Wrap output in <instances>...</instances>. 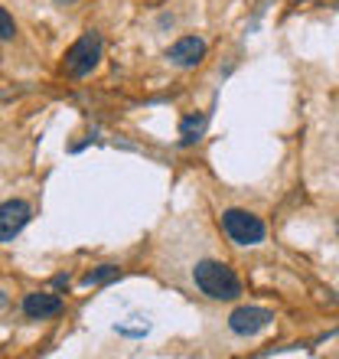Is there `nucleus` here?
<instances>
[{"label":"nucleus","mask_w":339,"mask_h":359,"mask_svg":"<svg viewBox=\"0 0 339 359\" xmlns=\"http://www.w3.org/2000/svg\"><path fill=\"white\" fill-rule=\"evenodd\" d=\"M193 281H196L199 291L216 297V301H235L242 294V281L226 262H199L193 268Z\"/></svg>","instance_id":"1"},{"label":"nucleus","mask_w":339,"mask_h":359,"mask_svg":"<svg viewBox=\"0 0 339 359\" xmlns=\"http://www.w3.org/2000/svg\"><path fill=\"white\" fill-rule=\"evenodd\" d=\"M98 59H102V36L98 33H85L82 39H76L66 53V69L69 76H88L95 66H98Z\"/></svg>","instance_id":"2"},{"label":"nucleus","mask_w":339,"mask_h":359,"mask_svg":"<svg viewBox=\"0 0 339 359\" xmlns=\"http://www.w3.org/2000/svg\"><path fill=\"white\" fill-rule=\"evenodd\" d=\"M222 226H226V236L235 245H258L264 238V222L245 209H228L222 216Z\"/></svg>","instance_id":"3"},{"label":"nucleus","mask_w":339,"mask_h":359,"mask_svg":"<svg viewBox=\"0 0 339 359\" xmlns=\"http://www.w3.org/2000/svg\"><path fill=\"white\" fill-rule=\"evenodd\" d=\"M33 209L23 203V199H7L0 203V242H13L20 236V229L29 222Z\"/></svg>","instance_id":"4"},{"label":"nucleus","mask_w":339,"mask_h":359,"mask_svg":"<svg viewBox=\"0 0 339 359\" xmlns=\"http://www.w3.org/2000/svg\"><path fill=\"white\" fill-rule=\"evenodd\" d=\"M271 320H274V313L264 311V307H238V311L228 317V327H232V333H238V337H254V333L264 330Z\"/></svg>","instance_id":"5"},{"label":"nucleus","mask_w":339,"mask_h":359,"mask_svg":"<svg viewBox=\"0 0 339 359\" xmlns=\"http://www.w3.org/2000/svg\"><path fill=\"white\" fill-rule=\"evenodd\" d=\"M206 56V43L196 36H183L179 43H173L170 46V62L179 69H189V66H196L199 59Z\"/></svg>","instance_id":"6"},{"label":"nucleus","mask_w":339,"mask_h":359,"mask_svg":"<svg viewBox=\"0 0 339 359\" xmlns=\"http://www.w3.org/2000/svg\"><path fill=\"white\" fill-rule=\"evenodd\" d=\"M59 311H62V301L56 294H46V291L27 294V301H23V313L29 320H46V317H56Z\"/></svg>","instance_id":"7"},{"label":"nucleus","mask_w":339,"mask_h":359,"mask_svg":"<svg viewBox=\"0 0 339 359\" xmlns=\"http://www.w3.org/2000/svg\"><path fill=\"white\" fill-rule=\"evenodd\" d=\"M206 124H209V114H189V118H183V124H179L183 144H196L202 137V131H206Z\"/></svg>","instance_id":"8"},{"label":"nucleus","mask_w":339,"mask_h":359,"mask_svg":"<svg viewBox=\"0 0 339 359\" xmlns=\"http://www.w3.org/2000/svg\"><path fill=\"white\" fill-rule=\"evenodd\" d=\"M118 278V268L114 265H102L98 271H92L88 278H85V284H104V281H114Z\"/></svg>","instance_id":"9"},{"label":"nucleus","mask_w":339,"mask_h":359,"mask_svg":"<svg viewBox=\"0 0 339 359\" xmlns=\"http://www.w3.org/2000/svg\"><path fill=\"white\" fill-rule=\"evenodd\" d=\"M13 36H17V23H13L7 10L0 7V39H13Z\"/></svg>","instance_id":"10"},{"label":"nucleus","mask_w":339,"mask_h":359,"mask_svg":"<svg viewBox=\"0 0 339 359\" xmlns=\"http://www.w3.org/2000/svg\"><path fill=\"white\" fill-rule=\"evenodd\" d=\"M59 4H69V0H59Z\"/></svg>","instance_id":"11"},{"label":"nucleus","mask_w":339,"mask_h":359,"mask_svg":"<svg viewBox=\"0 0 339 359\" xmlns=\"http://www.w3.org/2000/svg\"><path fill=\"white\" fill-rule=\"evenodd\" d=\"M336 232H339V226H336Z\"/></svg>","instance_id":"12"}]
</instances>
